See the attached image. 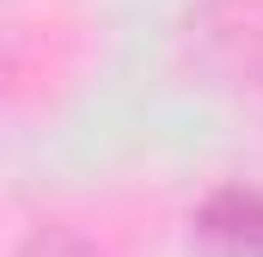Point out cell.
I'll use <instances>...</instances> for the list:
<instances>
[{
  "label": "cell",
  "instance_id": "7a4b0ae2",
  "mask_svg": "<svg viewBox=\"0 0 263 257\" xmlns=\"http://www.w3.org/2000/svg\"><path fill=\"white\" fill-rule=\"evenodd\" d=\"M18 257H98V251H92L80 233H55V227H49V233L25 239V245H18Z\"/></svg>",
  "mask_w": 263,
  "mask_h": 257
},
{
  "label": "cell",
  "instance_id": "6da1fadb",
  "mask_svg": "<svg viewBox=\"0 0 263 257\" xmlns=\"http://www.w3.org/2000/svg\"><path fill=\"white\" fill-rule=\"evenodd\" d=\"M190 245L202 257H263V190L227 184L190 208Z\"/></svg>",
  "mask_w": 263,
  "mask_h": 257
}]
</instances>
